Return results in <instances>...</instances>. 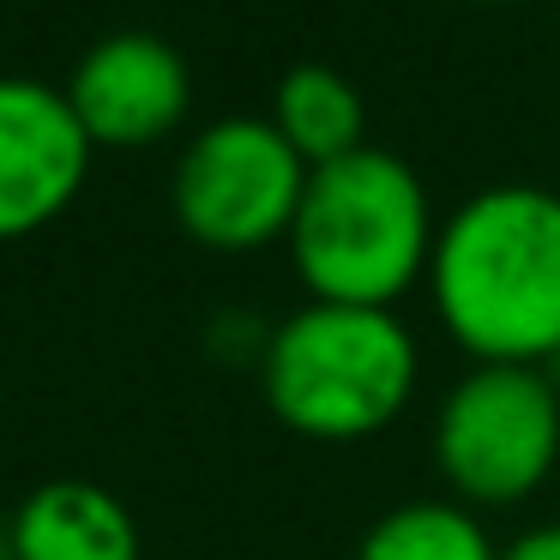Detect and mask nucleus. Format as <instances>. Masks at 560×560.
I'll use <instances>...</instances> for the list:
<instances>
[{"instance_id": "nucleus-1", "label": "nucleus", "mask_w": 560, "mask_h": 560, "mask_svg": "<svg viewBox=\"0 0 560 560\" xmlns=\"http://www.w3.org/2000/svg\"><path fill=\"white\" fill-rule=\"evenodd\" d=\"M428 295L476 362L548 368L560 355V194L500 182L434 230Z\"/></svg>"}, {"instance_id": "nucleus-8", "label": "nucleus", "mask_w": 560, "mask_h": 560, "mask_svg": "<svg viewBox=\"0 0 560 560\" xmlns=\"http://www.w3.org/2000/svg\"><path fill=\"white\" fill-rule=\"evenodd\" d=\"M13 560H139V524L103 482L55 476L19 500Z\"/></svg>"}, {"instance_id": "nucleus-10", "label": "nucleus", "mask_w": 560, "mask_h": 560, "mask_svg": "<svg viewBox=\"0 0 560 560\" xmlns=\"http://www.w3.org/2000/svg\"><path fill=\"white\" fill-rule=\"evenodd\" d=\"M355 560H500V548L464 500H398L368 524Z\"/></svg>"}, {"instance_id": "nucleus-12", "label": "nucleus", "mask_w": 560, "mask_h": 560, "mask_svg": "<svg viewBox=\"0 0 560 560\" xmlns=\"http://www.w3.org/2000/svg\"><path fill=\"white\" fill-rule=\"evenodd\" d=\"M548 380H555V392H560V355H555V362H548Z\"/></svg>"}, {"instance_id": "nucleus-9", "label": "nucleus", "mask_w": 560, "mask_h": 560, "mask_svg": "<svg viewBox=\"0 0 560 560\" xmlns=\"http://www.w3.org/2000/svg\"><path fill=\"white\" fill-rule=\"evenodd\" d=\"M271 127L290 139L307 170H319L368 145V103L338 67L295 61L271 91Z\"/></svg>"}, {"instance_id": "nucleus-4", "label": "nucleus", "mask_w": 560, "mask_h": 560, "mask_svg": "<svg viewBox=\"0 0 560 560\" xmlns=\"http://www.w3.org/2000/svg\"><path fill=\"white\" fill-rule=\"evenodd\" d=\"M434 464L464 506H512L560 464V392L548 368L476 362L434 410Z\"/></svg>"}, {"instance_id": "nucleus-7", "label": "nucleus", "mask_w": 560, "mask_h": 560, "mask_svg": "<svg viewBox=\"0 0 560 560\" xmlns=\"http://www.w3.org/2000/svg\"><path fill=\"white\" fill-rule=\"evenodd\" d=\"M67 103L91 145H151L194 103V79L170 37L158 31H109L67 73Z\"/></svg>"}, {"instance_id": "nucleus-6", "label": "nucleus", "mask_w": 560, "mask_h": 560, "mask_svg": "<svg viewBox=\"0 0 560 560\" xmlns=\"http://www.w3.org/2000/svg\"><path fill=\"white\" fill-rule=\"evenodd\" d=\"M91 151L61 85L0 73V242L61 218L91 175Z\"/></svg>"}, {"instance_id": "nucleus-2", "label": "nucleus", "mask_w": 560, "mask_h": 560, "mask_svg": "<svg viewBox=\"0 0 560 560\" xmlns=\"http://www.w3.org/2000/svg\"><path fill=\"white\" fill-rule=\"evenodd\" d=\"M434 206L398 151L362 145L338 163L307 170L302 206L290 223L295 278L314 302L392 307L434 259Z\"/></svg>"}, {"instance_id": "nucleus-3", "label": "nucleus", "mask_w": 560, "mask_h": 560, "mask_svg": "<svg viewBox=\"0 0 560 560\" xmlns=\"http://www.w3.org/2000/svg\"><path fill=\"white\" fill-rule=\"evenodd\" d=\"M416 374V338L392 307L307 302L259 350L271 416L307 440L380 434L410 404Z\"/></svg>"}, {"instance_id": "nucleus-11", "label": "nucleus", "mask_w": 560, "mask_h": 560, "mask_svg": "<svg viewBox=\"0 0 560 560\" xmlns=\"http://www.w3.org/2000/svg\"><path fill=\"white\" fill-rule=\"evenodd\" d=\"M500 560H560V524H536L512 548H500Z\"/></svg>"}, {"instance_id": "nucleus-13", "label": "nucleus", "mask_w": 560, "mask_h": 560, "mask_svg": "<svg viewBox=\"0 0 560 560\" xmlns=\"http://www.w3.org/2000/svg\"><path fill=\"white\" fill-rule=\"evenodd\" d=\"M0 398H7V392H0Z\"/></svg>"}, {"instance_id": "nucleus-5", "label": "nucleus", "mask_w": 560, "mask_h": 560, "mask_svg": "<svg viewBox=\"0 0 560 560\" xmlns=\"http://www.w3.org/2000/svg\"><path fill=\"white\" fill-rule=\"evenodd\" d=\"M302 187L307 163L271 127V115H218L175 158L170 206L194 242L218 254H254L290 235Z\"/></svg>"}]
</instances>
